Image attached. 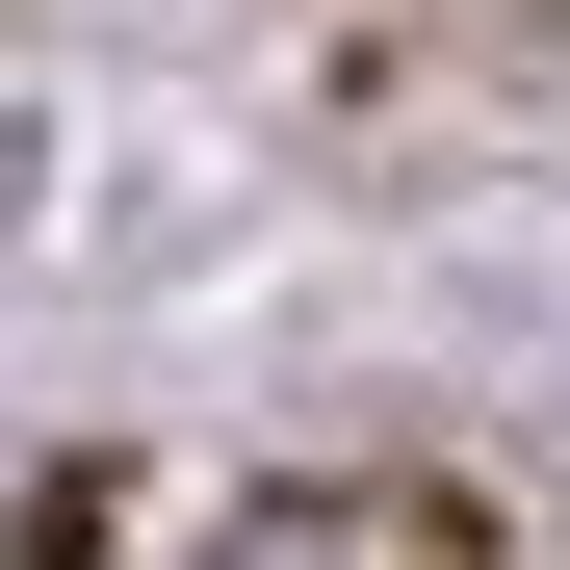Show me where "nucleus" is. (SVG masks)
Returning a JSON list of instances; mask_svg holds the SVG:
<instances>
[]
</instances>
